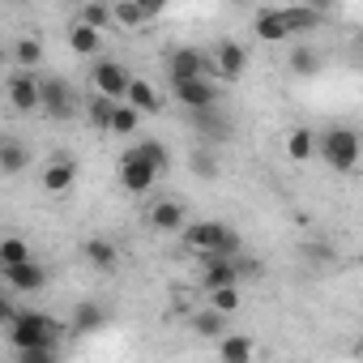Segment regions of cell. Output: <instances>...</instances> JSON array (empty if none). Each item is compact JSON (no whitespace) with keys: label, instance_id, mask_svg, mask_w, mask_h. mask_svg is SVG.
<instances>
[{"label":"cell","instance_id":"obj_31","mask_svg":"<svg viewBox=\"0 0 363 363\" xmlns=\"http://www.w3.org/2000/svg\"><path fill=\"white\" fill-rule=\"evenodd\" d=\"M206 303H214V308H218V312H227V316H231V312H240V282H235V286H218V291H210V295H206Z\"/></svg>","mask_w":363,"mask_h":363},{"label":"cell","instance_id":"obj_5","mask_svg":"<svg viewBox=\"0 0 363 363\" xmlns=\"http://www.w3.org/2000/svg\"><path fill=\"white\" fill-rule=\"evenodd\" d=\"M158 167L154 162H145L141 154H124V162H120V184H124V193H133V197H141V193H150L154 184H158Z\"/></svg>","mask_w":363,"mask_h":363},{"label":"cell","instance_id":"obj_29","mask_svg":"<svg viewBox=\"0 0 363 363\" xmlns=\"http://www.w3.org/2000/svg\"><path fill=\"white\" fill-rule=\"evenodd\" d=\"M150 18L141 13V5L137 0H116V26H124V30H137V26H145Z\"/></svg>","mask_w":363,"mask_h":363},{"label":"cell","instance_id":"obj_33","mask_svg":"<svg viewBox=\"0 0 363 363\" xmlns=\"http://www.w3.org/2000/svg\"><path fill=\"white\" fill-rule=\"evenodd\" d=\"M56 342H39V346H26L18 350V363H56Z\"/></svg>","mask_w":363,"mask_h":363},{"label":"cell","instance_id":"obj_19","mask_svg":"<svg viewBox=\"0 0 363 363\" xmlns=\"http://www.w3.org/2000/svg\"><path fill=\"white\" fill-rule=\"evenodd\" d=\"M282 18H286L291 35H312V30L325 22V13H316L312 5H286V9H282Z\"/></svg>","mask_w":363,"mask_h":363},{"label":"cell","instance_id":"obj_23","mask_svg":"<svg viewBox=\"0 0 363 363\" xmlns=\"http://www.w3.org/2000/svg\"><path fill=\"white\" fill-rule=\"evenodd\" d=\"M193 333H201V337H223V333H227V312H218L214 303H206V308L193 316Z\"/></svg>","mask_w":363,"mask_h":363},{"label":"cell","instance_id":"obj_7","mask_svg":"<svg viewBox=\"0 0 363 363\" xmlns=\"http://www.w3.org/2000/svg\"><path fill=\"white\" fill-rule=\"evenodd\" d=\"M9 103L13 111H39L43 107V77H35V69H18L9 77Z\"/></svg>","mask_w":363,"mask_h":363},{"label":"cell","instance_id":"obj_4","mask_svg":"<svg viewBox=\"0 0 363 363\" xmlns=\"http://www.w3.org/2000/svg\"><path fill=\"white\" fill-rule=\"evenodd\" d=\"M0 282L18 295H39L48 286V269L30 257V261H18V265H0Z\"/></svg>","mask_w":363,"mask_h":363},{"label":"cell","instance_id":"obj_15","mask_svg":"<svg viewBox=\"0 0 363 363\" xmlns=\"http://www.w3.org/2000/svg\"><path fill=\"white\" fill-rule=\"evenodd\" d=\"M252 35H257L261 43H282V39H291V26H286L282 9H261V13L252 18Z\"/></svg>","mask_w":363,"mask_h":363},{"label":"cell","instance_id":"obj_38","mask_svg":"<svg viewBox=\"0 0 363 363\" xmlns=\"http://www.w3.org/2000/svg\"><path fill=\"white\" fill-rule=\"evenodd\" d=\"M354 354H363V342H359V346H354Z\"/></svg>","mask_w":363,"mask_h":363},{"label":"cell","instance_id":"obj_32","mask_svg":"<svg viewBox=\"0 0 363 363\" xmlns=\"http://www.w3.org/2000/svg\"><path fill=\"white\" fill-rule=\"evenodd\" d=\"M18 261H30V244L9 235L5 244H0V265H18Z\"/></svg>","mask_w":363,"mask_h":363},{"label":"cell","instance_id":"obj_34","mask_svg":"<svg viewBox=\"0 0 363 363\" xmlns=\"http://www.w3.org/2000/svg\"><path fill=\"white\" fill-rule=\"evenodd\" d=\"M193 175H201V179H214V175H218V162H214L210 154H193Z\"/></svg>","mask_w":363,"mask_h":363},{"label":"cell","instance_id":"obj_36","mask_svg":"<svg viewBox=\"0 0 363 363\" xmlns=\"http://www.w3.org/2000/svg\"><path fill=\"white\" fill-rule=\"evenodd\" d=\"M13 320H18V308H13L9 299H0V329H9Z\"/></svg>","mask_w":363,"mask_h":363},{"label":"cell","instance_id":"obj_21","mask_svg":"<svg viewBox=\"0 0 363 363\" xmlns=\"http://www.w3.org/2000/svg\"><path fill=\"white\" fill-rule=\"evenodd\" d=\"M116 103H120V99H111V94L94 90V99L86 103V120H90V128H107V133H111V120H116Z\"/></svg>","mask_w":363,"mask_h":363},{"label":"cell","instance_id":"obj_17","mask_svg":"<svg viewBox=\"0 0 363 363\" xmlns=\"http://www.w3.org/2000/svg\"><path fill=\"white\" fill-rule=\"evenodd\" d=\"M103 320H107V316H103V308H99V303H90V299H82V303L73 308V316H69V329L86 337V333H99V329H103Z\"/></svg>","mask_w":363,"mask_h":363},{"label":"cell","instance_id":"obj_26","mask_svg":"<svg viewBox=\"0 0 363 363\" xmlns=\"http://www.w3.org/2000/svg\"><path fill=\"white\" fill-rule=\"evenodd\" d=\"M26 162H30V150L22 141H5V145H0V171H5V175H18Z\"/></svg>","mask_w":363,"mask_h":363},{"label":"cell","instance_id":"obj_20","mask_svg":"<svg viewBox=\"0 0 363 363\" xmlns=\"http://www.w3.org/2000/svg\"><path fill=\"white\" fill-rule=\"evenodd\" d=\"M69 48L77 52V56H94L99 48H103V30H94V26H86L82 18L69 26Z\"/></svg>","mask_w":363,"mask_h":363},{"label":"cell","instance_id":"obj_12","mask_svg":"<svg viewBox=\"0 0 363 363\" xmlns=\"http://www.w3.org/2000/svg\"><path fill=\"white\" fill-rule=\"evenodd\" d=\"M43 116H52V120H69L77 107H73V90H69V82H60V77H43V107H39Z\"/></svg>","mask_w":363,"mask_h":363},{"label":"cell","instance_id":"obj_3","mask_svg":"<svg viewBox=\"0 0 363 363\" xmlns=\"http://www.w3.org/2000/svg\"><path fill=\"white\" fill-rule=\"evenodd\" d=\"M60 333H65V325H60L56 316H48V312H35V308H22L18 320L9 325V342H13V350L39 346V342H60Z\"/></svg>","mask_w":363,"mask_h":363},{"label":"cell","instance_id":"obj_37","mask_svg":"<svg viewBox=\"0 0 363 363\" xmlns=\"http://www.w3.org/2000/svg\"><path fill=\"white\" fill-rule=\"evenodd\" d=\"M303 5H312L316 13H333V5H337V0H303Z\"/></svg>","mask_w":363,"mask_h":363},{"label":"cell","instance_id":"obj_35","mask_svg":"<svg viewBox=\"0 0 363 363\" xmlns=\"http://www.w3.org/2000/svg\"><path fill=\"white\" fill-rule=\"evenodd\" d=\"M137 5H141V13L154 22V18H162L167 13V0H137Z\"/></svg>","mask_w":363,"mask_h":363},{"label":"cell","instance_id":"obj_8","mask_svg":"<svg viewBox=\"0 0 363 363\" xmlns=\"http://www.w3.org/2000/svg\"><path fill=\"white\" fill-rule=\"evenodd\" d=\"M175 103L189 107V111H201V107H218V86L210 77H189V82H175L171 86Z\"/></svg>","mask_w":363,"mask_h":363},{"label":"cell","instance_id":"obj_2","mask_svg":"<svg viewBox=\"0 0 363 363\" xmlns=\"http://www.w3.org/2000/svg\"><path fill=\"white\" fill-rule=\"evenodd\" d=\"M316 158H320L329 171H354L359 158H363V141H359V133H350V128H325Z\"/></svg>","mask_w":363,"mask_h":363},{"label":"cell","instance_id":"obj_25","mask_svg":"<svg viewBox=\"0 0 363 363\" xmlns=\"http://www.w3.org/2000/svg\"><path fill=\"white\" fill-rule=\"evenodd\" d=\"M86 26H94V30H107L111 22H116V5H107V0H90V5H82V13H77Z\"/></svg>","mask_w":363,"mask_h":363},{"label":"cell","instance_id":"obj_24","mask_svg":"<svg viewBox=\"0 0 363 363\" xmlns=\"http://www.w3.org/2000/svg\"><path fill=\"white\" fill-rule=\"evenodd\" d=\"M128 103L141 111V116H154L162 103H158V90L150 86V82H141V77H133V86H128Z\"/></svg>","mask_w":363,"mask_h":363},{"label":"cell","instance_id":"obj_22","mask_svg":"<svg viewBox=\"0 0 363 363\" xmlns=\"http://www.w3.org/2000/svg\"><path fill=\"white\" fill-rule=\"evenodd\" d=\"M320 69H325V56H320L316 48L299 43V48L291 52V73H295V77H316Z\"/></svg>","mask_w":363,"mask_h":363},{"label":"cell","instance_id":"obj_1","mask_svg":"<svg viewBox=\"0 0 363 363\" xmlns=\"http://www.w3.org/2000/svg\"><path fill=\"white\" fill-rule=\"evenodd\" d=\"M179 235H184V244L197 252V257H240V235L227 227V223H189L184 231H179Z\"/></svg>","mask_w":363,"mask_h":363},{"label":"cell","instance_id":"obj_9","mask_svg":"<svg viewBox=\"0 0 363 363\" xmlns=\"http://www.w3.org/2000/svg\"><path fill=\"white\" fill-rule=\"evenodd\" d=\"M73 184H77V162H73V154H52L48 167H43V193L65 197V193H73Z\"/></svg>","mask_w":363,"mask_h":363},{"label":"cell","instance_id":"obj_10","mask_svg":"<svg viewBox=\"0 0 363 363\" xmlns=\"http://www.w3.org/2000/svg\"><path fill=\"white\" fill-rule=\"evenodd\" d=\"M244 69H248V52H244L235 39H227V43H218V48L210 52V73H218L223 82H240Z\"/></svg>","mask_w":363,"mask_h":363},{"label":"cell","instance_id":"obj_30","mask_svg":"<svg viewBox=\"0 0 363 363\" xmlns=\"http://www.w3.org/2000/svg\"><path fill=\"white\" fill-rule=\"evenodd\" d=\"M13 60H18V69H35L43 60V43L39 39H18L13 43Z\"/></svg>","mask_w":363,"mask_h":363},{"label":"cell","instance_id":"obj_39","mask_svg":"<svg viewBox=\"0 0 363 363\" xmlns=\"http://www.w3.org/2000/svg\"><path fill=\"white\" fill-rule=\"evenodd\" d=\"M359 39H363V35H359Z\"/></svg>","mask_w":363,"mask_h":363},{"label":"cell","instance_id":"obj_16","mask_svg":"<svg viewBox=\"0 0 363 363\" xmlns=\"http://www.w3.org/2000/svg\"><path fill=\"white\" fill-rule=\"evenodd\" d=\"M316 150H320V137H316L308 124H299V128L286 133V158H291V162H312Z\"/></svg>","mask_w":363,"mask_h":363},{"label":"cell","instance_id":"obj_27","mask_svg":"<svg viewBox=\"0 0 363 363\" xmlns=\"http://www.w3.org/2000/svg\"><path fill=\"white\" fill-rule=\"evenodd\" d=\"M137 124H141V111L124 99V103H116V120H111V133L116 137H133L137 133Z\"/></svg>","mask_w":363,"mask_h":363},{"label":"cell","instance_id":"obj_28","mask_svg":"<svg viewBox=\"0 0 363 363\" xmlns=\"http://www.w3.org/2000/svg\"><path fill=\"white\" fill-rule=\"evenodd\" d=\"M133 154H141V158H145V162H154L158 171H167V167H171V154H167V145H162L158 137H141V141L133 145Z\"/></svg>","mask_w":363,"mask_h":363},{"label":"cell","instance_id":"obj_6","mask_svg":"<svg viewBox=\"0 0 363 363\" xmlns=\"http://www.w3.org/2000/svg\"><path fill=\"white\" fill-rule=\"evenodd\" d=\"M210 73V52H201V48H175V52H167V77H171V86L175 82H189V77H206Z\"/></svg>","mask_w":363,"mask_h":363},{"label":"cell","instance_id":"obj_11","mask_svg":"<svg viewBox=\"0 0 363 363\" xmlns=\"http://www.w3.org/2000/svg\"><path fill=\"white\" fill-rule=\"evenodd\" d=\"M90 82H94V90H103V94H111V99H128V86H133V77H128L124 65H116V60H94Z\"/></svg>","mask_w":363,"mask_h":363},{"label":"cell","instance_id":"obj_18","mask_svg":"<svg viewBox=\"0 0 363 363\" xmlns=\"http://www.w3.org/2000/svg\"><path fill=\"white\" fill-rule=\"evenodd\" d=\"M257 354V342L252 337H244V333H223L218 337V359H227V363H248Z\"/></svg>","mask_w":363,"mask_h":363},{"label":"cell","instance_id":"obj_14","mask_svg":"<svg viewBox=\"0 0 363 363\" xmlns=\"http://www.w3.org/2000/svg\"><path fill=\"white\" fill-rule=\"evenodd\" d=\"M82 261H86L90 269H99V274H111V269L120 265V248H116L111 240L94 235V240H86V244H82Z\"/></svg>","mask_w":363,"mask_h":363},{"label":"cell","instance_id":"obj_13","mask_svg":"<svg viewBox=\"0 0 363 363\" xmlns=\"http://www.w3.org/2000/svg\"><path fill=\"white\" fill-rule=\"evenodd\" d=\"M150 227H154L158 235H175V231L189 227V214H184V206H179V201L162 197V201L150 206Z\"/></svg>","mask_w":363,"mask_h":363}]
</instances>
